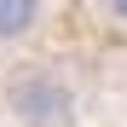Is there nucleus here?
Listing matches in <instances>:
<instances>
[{
    "mask_svg": "<svg viewBox=\"0 0 127 127\" xmlns=\"http://www.w3.org/2000/svg\"><path fill=\"white\" fill-rule=\"evenodd\" d=\"M6 110L23 127H69L75 121V87L64 69H46V64H29L6 81Z\"/></svg>",
    "mask_w": 127,
    "mask_h": 127,
    "instance_id": "nucleus-1",
    "label": "nucleus"
},
{
    "mask_svg": "<svg viewBox=\"0 0 127 127\" xmlns=\"http://www.w3.org/2000/svg\"><path fill=\"white\" fill-rule=\"evenodd\" d=\"M35 23H40V0H0V46L23 40Z\"/></svg>",
    "mask_w": 127,
    "mask_h": 127,
    "instance_id": "nucleus-2",
    "label": "nucleus"
},
{
    "mask_svg": "<svg viewBox=\"0 0 127 127\" xmlns=\"http://www.w3.org/2000/svg\"><path fill=\"white\" fill-rule=\"evenodd\" d=\"M93 6L110 17V23H127V0H93Z\"/></svg>",
    "mask_w": 127,
    "mask_h": 127,
    "instance_id": "nucleus-3",
    "label": "nucleus"
}]
</instances>
